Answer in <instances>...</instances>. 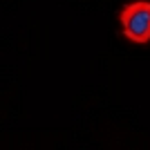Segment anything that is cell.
I'll list each match as a JSON object with an SVG mask.
<instances>
[{"label": "cell", "mask_w": 150, "mask_h": 150, "mask_svg": "<svg viewBox=\"0 0 150 150\" xmlns=\"http://www.w3.org/2000/svg\"><path fill=\"white\" fill-rule=\"evenodd\" d=\"M121 34L134 45L150 43V0L125 2L119 11Z\"/></svg>", "instance_id": "cell-1"}]
</instances>
